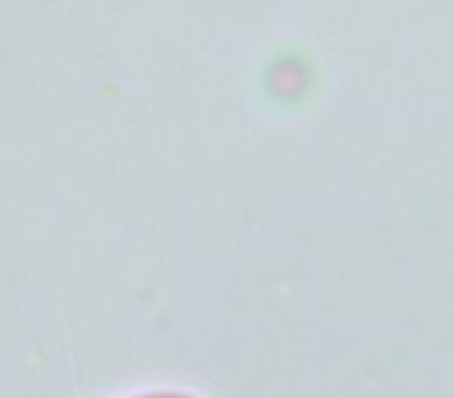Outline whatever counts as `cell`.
Returning <instances> with one entry per match:
<instances>
[{
	"label": "cell",
	"mask_w": 454,
	"mask_h": 398,
	"mask_svg": "<svg viewBox=\"0 0 454 398\" xmlns=\"http://www.w3.org/2000/svg\"><path fill=\"white\" fill-rule=\"evenodd\" d=\"M140 398H190V395H171V392H159V395H140Z\"/></svg>",
	"instance_id": "obj_1"
}]
</instances>
